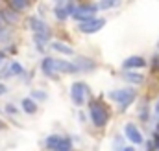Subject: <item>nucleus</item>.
Returning <instances> with one entry per match:
<instances>
[{
  "instance_id": "dca6fc26",
  "label": "nucleus",
  "mask_w": 159,
  "mask_h": 151,
  "mask_svg": "<svg viewBox=\"0 0 159 151\" xmlns=\"http://www.w3.org/2000/svg\"><path fill=\"white\" fill-rule=\"evenodd\" d=\"M115 4H117L115 0H109V2H98L94 6H96V9H107V7H113Z\"/></svg>"
},
{
  "instance_id": "20e7f679",
  "label": "nucleus",
  "mask_w": 159,
  "mask_h": 151,
  "mask_svg": "<svg viewBox=\"0 0 159 151\" xmlns=\"http://www.w3.org/2000/svg\"><path fill=\"white\" fill-rule=\"evenodd\" d=\"M46 148L50 151H72V142L65 136L52 135L46 138Z\"/></svg>"
},
{
  "instance_id": "1a4fd4ad",
  "label": "nucleus",
  "mask_w": 159,
  "mask_h": 151,
  "mask_svg": "<svg viewBox=\"0 0 159 151\" xmlns=\"http://www.w3.org/2000/svg\"><path fill=\"white\" fill-rule=\"evenodd\" d=\"M30 26H32V30L35 32V35H41V37H48V26L39 20V19H30Z\"/></svg>"
},
{
  "instance_id": "9b49d317",
  "label": "nucleus",
  "mask_w": 159,
  "mask_h": 151,
  "mask_svg": "<svg viewBox=\"0 0 159 151\" xmlns=\"http://www.w3.org/2000/svg\"><path fill=\"white\" fill-rule=\"evenodd\" d=\"M22 109H24L28 114H34L35 111H37V105H35V101H34V100L24 98V100H22Z\"/></svg>"
},
{
  "instance_id": "4be33fe9",
  "label": "nucleus",
  "mask_w": 159,
  "mask_h": 151,
  "mask_svg": "<svg viewBox=\"0 0 159 151\" xmlns=\"http://www.w3.org/2000/svg\"><path fill=\"white\" fill-rule=\"evenodd\" d=\"M122 151H135V149H133V148L129 146V148H124V149H122Z\"/></svg>"
},
{
  "instance_id": "5701e85b",
  "label": "nucleus",
  "mask_w": 159,
  "mask_h": 151,
  "mask_svg": "<svg viewBox=\"0 0 159 151\" xmlns=\"http://www.w3.org/2000/svg\"><path fill=\"white\" fill-rule=\"evenodd\" d=\"M2 127H4V123H2V122H0V129H2Z\"/></svg>"
},
{
  "instance_id": "f3484780",
  "label": "nucleus",
  "mask_w": 159,
  "mask_h": 151,
  "mask_svg": "<svg viewBox=\"0 0 159 151\" xmlns=\"http://www.w3.org/2000/svg\"><path fill=\"white\" fill-rule=\"evenodd\" d=\"M28 4L26 2H20V0H11V7H15V9H24Z\"/></svg>"
},
{
  "instance_id": "6e6552de",
  "label": "nucleus",
  "mask_w": 159,
  "mask_h": 151,
  "mask_svg": "<svg viewBox=\"0 0 159 151\" xmlns=\"http://www.w3.org/2000/svg\"><path fill=\"white\" fill-rule=\"evenodd\" d=\"M124 133H126V138H128L131 144H135V146L143 144V135L139 133V129H137L133 123H126V127H124Z\"/></svg>"
},
{
  "instance_id": "39448f33",
  "label": "nucleus",
  "mask_w": 159,
  "mask_h": 151,
  "mask_svg": "<svg viewBox=\"0 0 159 151\" xmlns=\"http://www.w3.org/2000/svg\"><path fill=\"white\" fill-rule=\"evenodd\" d=\"M94 13H96V6L94 4H81V6H76V9L72 13V19L80 20V24H81V22H87V20L94 19L93 17Z\"/></svg>"
},
{
  "instance_id": "ddd939ff",
  "label": "nucleus",
  "mask_w": 159,
  "mask_h": 151,
  "mask_svg": "<svg viewBox=\"0 0 159 151\" xmlns=\"http://www.w3.org/2000/svg\"><path fill=\"white\" fill-rule=\"evenodd\" d=\"M74 65L78 67V70H87V68H94V63H93V61H87L85 57H78Z\"/></svg>"
},
{
  "instance_id": "7ed1b4c3",
  "label": "nucleus",
  "mask_w": 159,
  "mask_h": 151,
  "mask_svg": "<svg viewBox=\"0 0 159 151\" xmlns=\"http://www.w3.org/2000/svg\"><path fill=\"white\" fill-rule=\"evenodd\" d=\"M89 113H91V118H93V123L96 125V127H104L106 123H107V111H106V107L102 105V103H98V101H91L89 103Z\"/></svg>"
},
{
  "instance_id": "0eeeda50",
  "label": "nucleus",
  "mask_w": 159,
  "mask_h": 151,
  "mask_svg": "<svg viewBox=\"0 0 159 151\" xmlns=\"http://www.w3.org/2000/svg\"><path fill=\"white\" fill-rule=\"evenodd\" d=\"M104 24H106V20L104 19H91V20H87V22H81L80 24V32L81 33H96L98 30H102L104 28Z\"/></svg>"
},
{
  "instance_id": "2eb2a0df",
  "label": "nucleus",
  "mask_w": 159,
  "mask_h": 151,
  "mask_svg": "<svg viewBox=\"0 0 159 151\" xmlns=\"http://www.w3.org/2000/svg\"><path fill=\"white\" fill-rule=\"evenodd\" d=\"M56 17L59 19V20H65L67 17H69V9H67V6L63 7V6H57L56 7Z\"/></svg>"
},
{
  "instance_id": "a211bd4d",
  "label": "nucleus",
  "mask_w": 159,
  "mask_h": 151,
  "mask_svg": "<svg viewBox=\"0 0 159 151\" xmlns=\"http://www.w3.org/2000/svg\"><path fill=\"white\" fill-rule=\"evenodd\" d=\"M11 74H22V67L19 63H13L11 65Z\"/></svg>"
},
{
  "instance_id": "f257e3e1",
  "label": "nucleus",
  "mask_w": 159,
  "mask_h": 151,
  "mask_svg": "<svg viewBox=\"0 0 159 151\" xmlns=\"http://www.w3.org/2000/svg\"><path fill=\"white\" fill-rule=\"evenodd\" d=\"M41 68L46 76H56V74H61V72H80L74 63H67L63 59H54V57L43 59Z\"/></svg>"
},
{
  "instance_id": "aec40b11",
  "label": "nucleus",
  "mask_w": 159,
  "mask_h": 151,
  "mask_svg": "<svg viewBox=\"0 0 159 151\" xmlns=\"http://www.w3.org/2000/svg\"><path fill=\"white\" fill-rule=\"evenodd\" d=\"M156 114H157V116H159V101H157V103H156Z\"/></svg>"
},
{
  "instance_id": "f03ea898",
  "label": "nucleus",
  "mask_w": 159,
  "mask_h": 151,
  "mask_svg": "<svg viewBox=\"0 0 159 151\" xmlns=\"http://www.w3.org/2000/svg\"><path fill=\"white\" fill-rule=\"evenodd\" d=\"M135 96H137V94H135V88H120V90H113V92L109 94V98L119 103L122 111L131 105V101L135 100Z\"/></svg>"
},
{
  "instance_id": "b1692460",
  "label": "nucleus",
  "mask_w": 159,
  "mask_h": 151,
  "mask_svg": "<svg viewBox=\"0 0 159 151\" xmlns=\"http://www.w3.org/2000/svg\"><path fill=\"white\" fill-rule=\"evenodd\" d=\"M2 57H4V55H2V54H0V61H2Z\"/></svg>"
},
{
  "instance_id": "4468645a",
  "label": "nucleus",
  "mask_w": 159,
  "mask_h": 151,
  "mask_svg": "<svg viewBox=\"0 0 159 151\" xmlns=\"http://www.w3.org/2000/svg\"><path fill=\"white\" fill-rule=\"evenodd\" d=\"M124 79L129 81V83H135V85L143 83V76L137 74V72H126V74H124Z\"/></svg>"
},
{
  "instance_id": "f8f14e48",
  "label": "nucleus",
  "mask_w": 159,
  "mask_h": 151,
  "mask_svg": "<svg viewBox=\"0 0 159 151\" xmlns=\"http://www.w3.org/2000/svg\"><path fill=\"white\" fill-rule=\"evenodd\" d=\"M52 48H54L56 52H59V54H67V55H72V48H70V46H67L65 42H54V44H52Z\"/></svg>"
},
{
  "instance_id": "393cba45",
  "label": "nucleus",
  "mask_w": 159,
  "mask_h": 151,
  "mask_svg": "<svg viewBox=\"0 0 159 151\" xmlns=\"http://www.w3.org/2000/svg\"><path fill=\"white\" fill-rule=\"evenodd\" d=\"M157 46H159V44H157Z\"/></svg>"
},
{
  "instance_id": "423d86ee",
  "label": "nucleus",
  "mask_w": 159,
  "mask_h": 151,
  "mask_svg": "<svg viewBox=\"0 0 159 151\" xmlns=\"http://www.w3.org/2000/svg\"><path fill=\"white\" fill-rule=\"evenodd\" d=\"M85 94H87V85L85 83H74L72 87H70V98H72V101L76 103V105H83L85 103Z\"/></svg>"
},
{
  "instance_id": "6ab92c4d",
  "label": "nucleus",
  "mask_w": 159,
  "mask_h": 151,
  "mask_svg": "<svg viewBox=\"0 0 159 151\" xmlns=\"http://www.w3.org/2000/svg\"><path fill=\"white\" fill-rule=\"evenodd\" d=\"M156 148H157V151H159V135L156 136Z\"/></svg>"
},
{
  "instance_id": "412c9836",
  "label": "nucleus",
  "mask_w": 159,
  "mask_h": 151,
  "mask_svg": "<svg viewBox=\"0 0 159 151\" xmlns=\"http://www.w3.org/2000/svg\"><path fill=\"white\" fill-rule=\"evenodd\" d=\"M4 90H6V87H4V85H0V94H4Z\"/></svg>"
},
{
  "instance_id": "9d476101",
  "label": "nucleus",
  "mask_w": 159,
  "mask_h": 151,
  "mask_svg": "<svg viewBox=\"0 0 159 151\" xmlns=\"http://www.w3.org/2000/svg\"><path fill=\"white\" fill-rule=\"evenodd\" d=\"M146 65V61L143 59V57H139V55H133V57H128L126 61H124V68L129 72L131 68H143Z\"/></svg>"
}]
</instances>
